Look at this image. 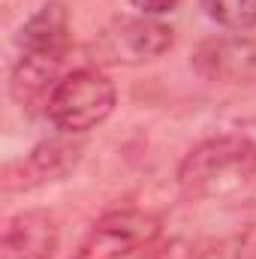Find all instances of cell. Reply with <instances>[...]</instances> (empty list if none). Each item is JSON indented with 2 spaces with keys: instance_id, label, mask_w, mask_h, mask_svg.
Listing matches in <instances>:
<instances>
[{
  "instance_id": "52a82bcc",
  "label": "cell",
  "mask_w": 256,
  "mask_h": 259,
  "mask_svg": "<svg viewBox=\"0 0 256 259\" xmlns=\"http://www.w3.org/2000/svg\"><path fill=\"white\" fill-rule=\"evenodd\" d=\"M61 241L55 214L49 211H21L3 229L0 259H52Z\"/></svg>"
},
{
  "instance_id": "8992f818",
  "label": "cell",
  "mask_w": 256,
  "mask_h": 259,
  "mask_svg": "<svg viewBox=\"0 0 256 259\" xmlns=\"http://www.w3.org/2000/svg\"><path fill=\"white\" fill-rule=\"evenodd\" d=\"M193 64L211 81L256 88V39H211L199 46Z\"/></svg>"
},
{
  "instance_id": "30bf717a",
  "label": "cell",
  "mask_w": 256,
  "mask_h": 259,
  "mask_svg": "<svg viewBox=\"0 0 256 259\" xmlns=\"http://www.w3.org/2000/svg\"><path fill=\"white\" fill-rule=\"evenodd\" d=\"M202 9L211 21L229 30L256 27V0H202Z\"/></svg>"
},
{
  "instance_id": "8fae6325",
  "label": "cell",
  "mask_w": 256,
  "mask_h": 259,
  "mask_svg": "<svg viewBox=\"0 0 256 259\" xmlns=\"http://www.w3.org/2000/svg\"><path fill=\"white\" fill-rule=\"evenodd\" d=\"M142 259H193V247L187 244V241H166V244H151L145 253H142Z\"/></svg>"
},
{
  "instance_id": "9c48e42d",
  "label": "cell",
  "mask_w": 256,
  "mask_h": 259,
  "mask_svg": "<svg viewBox=\"0 0 256 259\" xmlns=\"http://www.w3.org/2000/svg\"><path fill=\"white\" fill-rule=\"evenodd\" d=\"M58 66H61V61H55V58L24 55V58L15 64L12 78H9L12 100H15L21 109H33V106L42 103V100H46V106H49V97H52V91L58 88V81H55Z\"/></svg>"
},
{
  "instance_id": "7c38bea8",
  "label": "cell",
  "mask_w": 256,
  "mask_h": 259,
  "mask_svg": "<svg viewBox=\"0 0 256 259\" xmlns=\"http://www.w3.org/2000/svg\"><path fill=\"white\" fill-rule=\"evenodd\" d=\"M139 12H145V15H166V12H172L181 0H130Z\"/></svg>"
},
{
  "instance_id": "5b68a950",
  "label": "cell",
  "mask_w": 256,
  "mask_h": 259,
  "mask_svg": "<svg viewBox=\"0 0 256 259\" xmlns=\"http://www.w3.org/2000/svg\"><path fill=\"white\" fill-rule=\"evenodd\" d=\"M81 151H84V145L72 142V139L39 142L21 163H12L6 169L3 187L6 190H33V187L49 184V181H61L78 166Z\"/></svg>"
},
{
  "instance_id": "ba28073f",
  "label": "cell",
  "mask_w": 256,
  "mask_h": 259,
  "mask_svg": "<svg viewBox=\"0 0 256 259\" xmlns=\"http://www.w3.org/2000/svg\"><path fill=\"white\" fill-rule=\"evenodd\" d=\"M24 55L64 61L69 49V9L61 0H49L36 15H30L18 36Z\"/></svg>"
},
{
  "instance_id": "6da1fadb",
  "label": "cell",
  "mask_w": 256,
  "mask_h": 259,
  "mask_svg": "<svg viewBox=\"0 0 256 259\" xmlns=\"http://www.w3.org/2000/svg\"><path fill=\"white\" fill-rule=\"evenodd\" d=\"M256 178V145L244 136H214L193 148L178 166L187 199H232Z\"/></svg>"
},
{
  "instance_id": "277c9868",
  "label": "cell",
  "mask_w": 256,
  "mask_h": 259,
  "mask_svg": "<svg viewBox=\"0 0 256 259\" xmlns=\"http://www.w3.org/2000/svg\"><path fill=\"white\" fill-rule=\"evenodd\" d=\"M175 42L172 27L151 21V18H118L112 21L103 36L94 42L97 55L112 64H142L160 58Z\"/></svg>"
},
{
  "instance_id": "3957f363",
  "label": "cell",
  "mask_w": 256,
  "mask_h": 259,
  "mask_svg": "<svg viewBox=\"0 0 256 259\" xmlns=\"http://www.w3.org/2000/svg\"><path fill=\"white\" fill-rule=\"evenodd\" d=\"M160 235V217L148 211H109L103 214L72 259H124L133 250H148Z\"/></svg>"
},
{
  "instance_id": "7a4b0ae2",
  "label": "cell",
  "mask_w": 256,
  "mask_h": 259,
  "mask_svg": "<svg viewBox=\"0 0 256 259\" xmlns=\"http://www.w3.org/2000/svg\"><path fill=\"white\" fill-rule=\"evenodd\" d=\"M118 103V91L100 69H72L58 78V88L49 97V121L66 136H78L100 127Z\"/></svg>"
}]
</instances>
